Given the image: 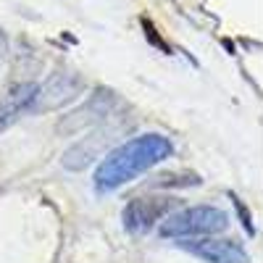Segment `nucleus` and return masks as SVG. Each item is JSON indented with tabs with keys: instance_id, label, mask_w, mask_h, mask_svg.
<instances>
[{
	"instance_id": "obj_1",
	"label": "nucleus",
	"mask_w": 263,
	"mask_h": 263,
	"mask_svg": "<svg viewBox=\"0 0 263 263\" xmlns=\"http://www.w3.org/2000/svg\"><path fill=\"white\" fill-rule=\"evenodd\" d=\"M174 153V145L163 135H140L111 150L100 161L95 171L98 192H114L129 182H135L140 174L150 171L153 166L163 163Z\"/></svg>"
},
{
	"instance_id": "obj_2",
	"label": "nucleus",
	"mask_w": 263,
	"mask_h": 263,
	"mask_svg": "<svg viewBox=\"0 0 263 263\" xmlns=\"http://www.w3.org/2000/svg\"><path fill=\"white\" fill-rule=\"evenodd\" d=\"M227 227H229L227 211L216 208V205H195V208H184L179 213L168 216L161 224V237L187 239V237H197V234L224 232Z\"/></svg>"
},
{
	"instance_id": "obj_3",
	"label": "nucleus",
	"mask_w": 263,
	"mask_h": 263,
	"mask_svg": "<svg viewBox=\"0 0 263 263\" xmlns=\"http://www.w3.org/2000/svg\"><path fill=\"white\" fill-rule=\"evenodd\" d=\"M84 90V82L74 71H55L42 87H37V98L32 103V111H53L66 103H71Z\"/></svg>"
},
{
	"instance_id": "obj_4",
	"label": "nucleus",
	"mask_w": 263,
	"mask_h": 263,
	"mask_svg": "<svg viewBox=\"0 0 263 263\" xmlns=\"http://www.w3.org/2000/svg\"><path fill=\"white\" fill-rule=\"evenodd\" d=\"M116 105H119V98L111 90H98L84 105H79L77 111H71L69 116H66L58 129L66 132V135L79 132V129H87V126H92L98 121H105L108 116L116 111Z\"/></svg>"
},
{
	"instance_id": "obj_5",
	"label": "nucleus",
	"mask_w": 263,
	"mask_h": 263,
	"mask_svg": "<svg viewBox=\"0 0 263 263\" xmlns=\"http://www.w3.org/2000/svg\"><path fill=\"white\" fill-rule=\"evenodd\" d=\"M171 208V200L163 197H140V200H132L124 208V227L132 234H145L153 229V224Z\"/></svg>"
},
{
	"instance_id": "obj_6",
	"label": "nucleus",
	"mask_w": 263,
	"mask_h": 263,
	"mask_svg": "<svg viewBox=\"0 0 263 263\" xmlns=\"http://www.w3.org/2000/svg\"><path fill=\"white\" fill-rule=\"evenodd\" d=\"M116 132L119 129H105V132H98V135L92 137H84L82 142H77L74 147H69L63 153V168H69V171H82L84 166H90L98 156H100V150L108 147L114 140H116Z\"/></svg>"
},
{
	"instance_id": "obj_7",
	"label": "nucleus",
	"mask_w": 263,
	"mask_h": 263,
	"mask_svg": "<svg viewBox=\"0 0 263 263\" xmlns=\"http://www.w3.org/2000/svg\"><path fill=\"white\" fill-rule=\"evenodd\" d=\"M34 98H37V84H32V82L11 87V90L3 95V100H0V129L11 126L21 114L32 111Z\"/></svg>"
},
{
	"instance_id": "obj_8",
	"label": "nucleus",
	"mask_w": 263,
	"mask_h": 263,
	"mask_svg": "<svg viewBox=\"0 0 263 263\" xmlns=\"http://www.w3.org/2000/svg\"><path fill=\"white\" fill-rule=\"evenodd\" d=\"M184 248L195 255H200L211 263H250L248 253L227 239H203V242H184Z\"/></svg>"
},
{
	"instance_id": "obj_9",
	"label": "nucleus",
	"mask_w": 263,
	"mask_h": 263,
	"mask_svg": "<svg viewBox=\"0 0 263 263\" xmlns=\"http://www.w3.org/2000/svg\"><path fill=\"white\" fill-rule=\"evenodd\" d=\"M6 53H8V42H6V34L0 32V66H3V61H6Z\"/></svg>"
}]
</instances>
